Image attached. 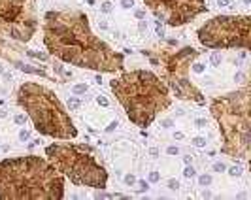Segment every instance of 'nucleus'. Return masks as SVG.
I'll list each match as a JSON object with an SVG mask.
<instances>
[{"instance_id": "f257e3e1", "label": "nucleus", "mask_w": 251, "mask_h": 200, "mask_svg": "<svg viewBox=\"0 0 251 200\" xmlns=\"http://www.w3.org/2000/svg\"><path fill=\"white\" fill-rule=\"evenodd\" d=\"M44 44L49 55L95 72H119L125 57L95 36L89 17L80 10L47 11L44 17Z\"/></svg>"}, {"instance_id": "f03ea898", "label": "nucleus", "mask_w": 251, "mask_h": 200, "mask_svg": "<svg viewBox=\"0 0 251 200\" xmlns=\"http://www.w3.org/2000/svg\"><path fill=\"white\" fill-rule=\"evenodd\" d=\"M2 200H62L64 177L38 155L0 161Z\"/></svg>"}, {"instance_id": "7ed1b4c3", "label": "nucleus", "mask_w": 251, "mask_h": 200, "mask_svg": "<svg viewBox=\"0 0 251 200\" xmlns=\"http://www.w3.org/2000/svg\"><path fill=\"white\" fill-rule=\"evenodd\" d=\"M113 95L136 127H149L172 104L170 89L162 77L149 70H132L110 81Z\"/></svg>"}, {"instance_id": "20e7f679", "label": "nucleus", "mask_w": 251, "mask_h": 200, "mask_svg": "<svg viewBox=\"0 0 251 200\" xmlns=\"http://www.w3.org/2000/svg\"><path fill=\"white\" fill-rule=\"evenodd\" d=\"M249 85L212 100V115L215 117L223 136L221 153L247 159L251 149V119H249Z\"/></svg>"}, {"instance_id": "39448f33", "label": "nucleus", "mask_w": 251, "mask_h": 200, "mask_svg": "<svg viewBox=\"0 0 251 200\" xmlns=\"http://www.w3.org/2000/svg\"><path fill=\"white\" fill-rule=\"evenodd\" d=\"M17 104L27 111V117L32 119L40 134L59 140L77 136L70 113L51 89L34 81H27L17 89Z\"/></svg>"}, {"instance_id": "423d86ee", "label": "nucleus", "mask_w": 251, "mask_h": 200, "mask_svg": "<svg viewBox=\"0 0 251 200\" xmlns=\"http://www.w3.org/2000/svg\"><path fill=\"white\" fill-rule=\"evenodd\" d=\"M47 161L74 185L102 191L108 185V172L98 164L95 149L85 144H51L45 147Z\"/></svg>"}, {"instance_id": "0eeeda50", "label": "nucleus", "mask_w": 251, "mask_h": 200, "mask_svg": "<svg viewBox=\"0 0 251 200\" xmlns=\"http://www.w3.org/2000/svg\"><path fill=\"white\" fill-rule=\"evenodd\" d=\"M249 15H217L198 28L196 36L198 42L208 49H231L240 47L249 51L251 38H249Z\"/></svg>"}, {"instance_id": "6e6552de", "label": "nucleus", "mask_w": 251, "mask_h": 200, "mask_svg": "<svg viewBox=\"0 0 251 200\" xmlns=\"http://www.w3.org/2000/svg\"><path fill=\"white\" fill-rule=\"evenodd\" d=\"M38 30L36 0H0V34L27 44Z\"/></svg>"}, {"instance_id": "1a4fd4ad", "label": "nucleus", "mask_w": 251, "mask_h": 200, "mask_svg": "<svg viewBox=\"0 0 251 200\" xmlns=\"http://www.w3.org/2000/svg\"><path fill=\"white\" fill-rule=\"evenodd\" d=\"M196 57L198 51L195 47H183L179 51L161 53V61L164 64V70H166L164 83L168 85V89H172V92L177 98L193 100L196 104H206L204 95L189 81V68Z\"/></svg>"}, {"instance_id": "9d476101", "label": "nucleus", "mask_w": 251, "mask_h": 200, "mask_svg": "<svg viewBox=\"0 0 251 200\" xmlns=\"http://www.w3.org/2000/svg\"><path fill=\"white\" fill-rule=\"evenodd\" d=\"M153 15L170 27H183L208 11L204 0H143Z\"/></svg>"}, {"instance_id": "9b49d317", "label": "nucleus", "mask_w": 251, "mask_h": 200, "mask_svg": "<svg viewBox=\"0 0 251 200\" xmlns=\"http://www.w3.org/2000/svg\"><path fill=\"white\" fill-rule=\"evenodd\" d=\"M25 53L28 57H32V59H40V61H47L49 59V55H45V53H36V51H30V49H25Z\"/></svg>"}, {"instance_id": "f8f14e48", "label": "nucleus", "mask_w": 251, "mask_h": 200, "mask_svg": "<svg viewBox=\"0 0 251 200\" xmlns=\"http://www.w3.org/2000/svg\"><path fill=\"white\" fill-rule=\"evenodd\" d=\"M210 61H212L213 66H221V62H223V55H221L219 51H213L212 57H210Z\"/></svg>"}, {"instance_id": "ddd939ff", "label": "nucleus", "mask_w": 251, "mask_h": 200, "mask_svg": "<svg viewBox=\"0 0 251 200\" xmlns=\"http://www.w3.org/2000/svg\"><path fill=\"white\" fill-rule=\"evenodd\" d=\"M80 106H81V102H80V98H76V96H70V98H68V108H70L72 111H76V110H80Z\"/></svg>"}, {"instance_id": "4468645a", "label": "nucleus", "mask_w": 251, "mask_h": 200, "mask_svg": "<svg viewBox=\"0 0 251 200\" xmlns=\"http://www.w3.org/2000/svg\"><path fill=\"white\" fill-rule=\"evenodd\" d=\"M72 92H74L76 96L77 95H85V92H87V85H85V83H77V85L72 87Z\"/></svg>"}, {"instance_id": "2eb2a0df", "label": "nucleus", "mask_w": 251, "mask_h": 200, "mask_svg": "<svg viewBox=\"0 0 251 200\" xmlns=\"http://www.w3.org/2000/svg\"><path fill=\"white\" fill-rule=\"evenodd\" d=\"M198 183H200V187H208V185H212V176L210 174L198 176Z\"/></svg>"}, {"instance_id": "dca6fc26", "label": "nucleus", "mask_w": 251, "mask_h": 200, "mask_svg": "<svg viewBox=\"0 0 251 200\" xmlns=\"http://www.w3.org/2000/svg\"><path fill=\"white\" fill-rule=\"evenodd\" d=\"M183 176H185V177H195L196 172H195V168H193L191 164H187V166H185V170H183Z\"/></svg>"}, {"instance_id": "f3484780", "label": "nucleus", "mask_w": 251, "mask_h": 200, "mask_svg": "<svg viewBox=\"0 0 251 200\" xmlns=\"http://www.w3.org/2000/svg\"><path fill=\"white\" fill-rule=\"evenodd\" d=\"M13 121H15V125H25L27 123V115H25V113H17Z\"/></svg>"}, {"instance_id": "a211bd4d", "label": "nucleus", "mask_w": 251, "mask_h": 200, "mask_svg": "<svg viewBox=\"0 0 251 200\" xmlns=\"http://www.w3.org/2000/svg\"><path fill=\"white\" fill-rule=\"evenodd\" d=\"M111 2H104V4H100V11L102 13H111Z\"/></svg>"}, {"instance_id": "6ab92c4d", "label": "nucleus", "mask_w": 251, "mask_h": 200, "mask_svg": "<svg viewBox=\"0 0 251 200\" xmlns=\"http://www.w3.org/2000/svg\"><path fill=\"white\" fill-rule=\"evenodd\" d=\"M228 174H231L232 177H238V176H242V168L240 166H232V168H228Z\"/></svg>"}, {"instance_id": "aec40b11", "label": "nucleus", "mask_w": 251, "mask_h": 200, "mask_svg": "<svg viewBox=\"0 0 251 200\" xmlns=\"http://www.w3.org/2000/svg\"><path fill=\"white\" fill-rule=\"evenodd\" d=\"M155 30H157V36L159 38H164V27L161 21H157V27H155Z\"/></svg>"}, {"instance_id": "412c9836", "label": "nucleus", "mask_w": 251, "mask_h": 200, "mask_svg": "<svg viewBox=\"0 0 251 200\" xmlns=\"http://www.w3.org/2000/svg\"><path fill=\"white\" fill-rule=\"evenodd\" d=\"M147 189H149V183L147 181H140L138 187H136V191H138V192H143V191H147Z\"/></svg>"}, {"instance_id": "4be33fe9", "label": "nucleus", "mask_w": 251, "mask_h": 200, "mask_svg": "<svg viewBox=\"0 0 251 200\" xmlns=\"http://www.w3.org/2000/svg\"><path fill=\"white\" fill-rule=\"evenodd\" d=\"M121 6L125 10H130V8H134V0H121Z\"/></svg>"}, {"instance_id": "5701e85b", "label": "nucleus", "mask_w": 251, "mask_h": 200, "mask_svg": "<svg viewBox=\"0 0 251 200\" xmlns=\"http://www.w3.org/2000/svg\"><path fill=\"white\" fill-rule=\"evenodd\" d=\"M28 138H30V132L28 130H19V140L21 142H27Z\"/></svg>"}, {"instance_id": "b1692460", "label": "nucleus", "mask_w": 251, "mask_h": 200, "mask_svg": "<svg viewBox=\"0 0 251 200\" xmlns=\"http://www.w3.org/2000/svg\"><path fill=\"white\" fill-rule=\"evenodd\" d=\"M193 145H196V147H204V145H206V138H195V140H193Z\"/></svg>"}, {"instance_id": "393cba45", "label": "nucleus", "mask_w": 251, "mask_h": 200, "mask_svg": "<svg viewBox=\"0 0 251 200\" xmlns=\"http://www.w3.org/2000/svg\"><path fill=\"white\" fill-rule=\"evenodd\" d=\"M191 66H193V72H196V74H202L204 72V64H191Z\"/></svg>"}, {"instance_id": "a878e982", "label": "nucleus", "mask_w": 251, "mask_h": 200, "mask_svg": "<svg viewBox=\"0 0 251 200\" xmlns=\"http://www.w3.org/2000/svg\"><path fill=\"white\" fill-rule=\"evenodd\" d=\"M213 170H215V172H225L227 166H225L223 162H215V164H213Z\"/></svg>"}, {"instance_id": "bb28decb", "label": "nucleus", "mask_w": 251, "mask_h": 200, "mask_svg": "<svg viewBox=\"0 0 251 200\" xmlns=\"http://www.w3.org/2000/svg\"><path fill=\"white\" fill-rule=\"evenodd\" d=\"M125 183H127V185H134V183H136V177H134L132 174H127V176H125Z\"/></svg>"}, {"instance_id": "cd10ccee", "label": "nucleus", "mask_w": 251, "mask_h": 200, "mask_svg": "<svg viewBox=\"0 0 251 200\" xmlns=\"http://www.w3.org/2000/svg\"><path fill=\"white\" fill-rule=\"evenodd\" d=\"M168 187H170L172 191H177V189H179V181H177V180H170V181H168Z\"/></svg>"}, {"instance_id": "c85d7f7f", "label": "nucleus", "mask_w": 251, "mask_h": 200, "mask_svg": "<svg viewBox=\"0 0 251 200\" xmlns=\"http://www.w3.org/2000/svg\"><path fill=\"white\" fill-rule=\"evenodd\" d=\"M161 180V176H159V172H151V174H149V181H151V183H157V181H159Z\"/></svg>"}, {"instance_id": "c756f323", "label": "nucleus", "mask_w": 251, "mask_h": 200, "mask_svg": "<svg viewBox=\"0 0 251 200\" xmlns=\"http://www.w3.org/2000/svg\"><path fill=\"white\" fill-rule=\"evenodd\" d=\"M96 102H98L100 106H110V102H108V98H104V96H98V98H96Z\"/></svg>"}, {"instance_id": "7c9ffc66", "label": "nucleus", "mask_w": 251, "mask_h": 200, "mask_svg": "<svg viewBox=\"0 0 251 200\" xmlns=\"http://www.w3.org/2000/svg\"><path fill=\"white\" fill-rule=\"evenodd\" d=\"M166 151H168V155H177V153H179V149L172 145V147H168V149H166Z\"/></svg>"}, {"instance_id": "2f4dec72", "label": "nucleus", "mask_w": 251, "mask_h": 200, "mask_svg": "<svg viewBox=\"0 0 251 200\" xmlns=\"http://www.w3.org/2000/svg\"><path fill=\"white\" fill-rule=\"evenodd\" d=\"M217 6H223V8H227V6H231V0H217Z\"/></svg>"}, {"instance_id": "473e14b6", "label": "nucleus", "mask_w": 251, "mask_h": 200, "mask_svg": "<svg viewBox=\"0 0 251 200\" xmlns=\"http://www.w3.org/2000/svg\"><path fill=\"white\" fill-rule=\"evenodd\" d=\"M95 198H111V195H106V192H96Z\"/></svg>"}, {"instance_id": "72a5a7b5", "label": "nucleus", "mask_w": 251, "mask_h": 200, "mask_svg": "<svg viewBox=\"0 0 251 200\" xmlns=\"http://www.w3.org/2000/svg\"><path fill=\"white\" fill-rule=\"evenodd\" d=\"M117 125H119V123H117V121H113V123H110V127H108V128H106V132H111V130H113V128H115Z\"/></svg>"}, {"instance_id": "f704fd0d", "label": "nucleus", "mask_w": 251, "mask_h": 200, "mask_svg": "<svg viewBox=\"0 0 251 200\" xmlns=\"http://www.w3.org/2000/svg\"><path fill=\"white\" fill-rule=\"evenodd\" d=\"M134 15H136V17H138V19H143V17H146V11H142V10H138V11H136V13H134Z\"/></svg>"}, {"instance_id": "c9c22d12", "label": "nucleus", "mask_w": 251, "mask_h": 200, "mask_svg": "<svg viewBox=\"0 0 251 200\" xmlns=\"http://www.w3.org/2000/svg\"><path fill=\"white\" fill-rule=\"evenodd\" d=\"M243 77H246V76H243L242 72H238V74H236V76H234V80H236V81H242V80H243Z\"/></svg>"}, {"instance_id": "e433bc0d", "label": "nucleus", "mask_w": 251, "mask_h": 200, "mask_svg": "<svg viewBox=\"0 0 251 200\" xmlns=\"http://www.w3.org/2000/svg\"><path fill=\"white\" fill-rule=\"evenodd\" d=\"M162 125L166 127V128H170V127H172V121H170V119H164V121H162Z\"/></svg>"}, {"instance_id": "4c0bfd02", "label": "nucleus", "mask_w": 251, "mask_h": 200, "mask_svg": "<svg viewBox=\"0 0 251 200\" xmlns=\"http://www.w3.org/2000/svg\"><path fill=\"white\" fill-rule=\"evenodd\" d=\"M191 161H193V157H191V155H187V157H183V162H185V164H191Z\"/></svg>"}, {"instance_id": "58836bf2", "label": "nucleus", "mask_w": 251, "mask_h": 200, "mask_svg": "<svg viewBox=\"0 0 251 200\" xmlns=\"http://www.w3.org/2000/svg\"><path fill=\"white\" fill-rule=\"evenodd\" d=\"M146 28H147V25H146V21H140V30L143 32V30H146Z\"/></svg>"}, {"instance_id": "ea45409f", "label": "nucleus", "mask_w": 251, "mask_h": 200, "mask_svg": "<svg viewBox=\"0 0 251 200\" xmlns=\"http://www.w3.org/2000/svg\"><path fill=\"white\" fill-rule=\"evenodd\" d=\"M149 155H153V157H157V155H159V149H155V147H153V149H149Z\"/></svg>"}, {"instance_id": "a19ab883", "label": "nucleus", "mask_w": 251, "mask_h": 200, "mask_svg": "<svg viewBox=\"0 0 251 200\" xmlns=\"http://www.w3.org/2000/svg\"><path fill=\"white\" fill-rule=\"evenodd\" d=\"M196 125L198 127H206V121L204 119H196Z\"/></svg>"}, {"instance_id": "79ce46f5", "label": "nucleus", "mask_w": 251, "mask_h": 200, "mask_svg": "<svg viewBox=\"0 0 251 200\" xmlns=\"http://www.w3.org/2000/svg\"><path fill=\"white\" fill-rule=\"evenodd\" d=\"M6 115H8V113H6V110H0V119H4Z\"/></svg>"}, {"instance_id": "37998d69", "label": "nucleus", "mask_w": 251, "mask_h": 200, "mask_svg": "<svg viewBox=\"0 0 251 200\" xmlns=\"http://www.w3.org/2000/svg\"><path fill=\"white\" fill-rule=\"evenodd\" d=\"M249 2H251V0H243V4H246V6H247V4H249Z\"/></svg>"}]
</instances>
